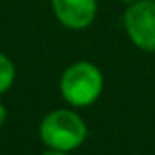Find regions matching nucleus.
I'll return each instance as SVG.
<instances>
[{"label": "nucleus", "instance_id": "obj_1", "mask_svg": "<svg viewBox=\"0 0 155 155\" xmlns=\"http://www.w3.org/2000/svg\"><path fill=\"white\" fill-rule=\"evenodd\" d=\"M105 87V76L101 69L92 63L79 60L71 63L60 78V94L71 108H85L94 105Z\"/></svg>", "mask_w": 155, "mask_h": 155}, {"label": "nucleus", "instance_id": "obj_2", "mask_svg": "<svg viewBox=\"0 0 155 155\" xmlns=\"http://www.w3.org/2000/svg\"><path fill=\"white\" fill-rule=\"evenodd\" d=\"M38 135L45 148L71 153L87 141L88 128L85 119L72 108H56L40 121Z\"/></svg>", "mask_w": 155, "mask_h": 155}, {"label": "nucleus", "instance_id": "obj_3", "mask_svg": "<svg viewBox=\"0 0 155 155\" xmlns=\"http://www.w3.org/2000/svg\"><path fill=\"white\" fill-rule=\"evenodd\" d=\"M123 27L137 49L155 52V0H137L126 5Z\"/></svg>", "mask_w": 155, "mask_h": 155}, {"label": "nucleus", "instance_id": "obj_4", "mask_svg": "<svg viewBox=\"0 0 155 155\" xmlns=\"http://www.w3.org/2000/svg\"><path fill=\"white\" fill-rule=\"evenodd\" d=\"M56 20L72 31L92 25L97 15V0H49Z\"/></svg>", "mask_w": 155, "mask_h": 155}, {"label": "nucleus", "instance_id": "obj_5", "mask_svg": "<svg viewBox=\"0 0 155 155\" xmlns=\"http://www.w3.org/2000/svg\"><path fill=\"white\" fill-rule=\"evenodd\" d=\"M15 78H16V67L13 60L7 54L0 52V96L5 94L15 85Z\"/></svg>", "mask_w": 155, "mask_h": 155}, {"label": "nucleus", "instance_id": "obj_6", "mask_svg": "<svg viewBox=\"0 0 155 155\" xmlns=\"http://www.w3.org/2000/svg\"><path fill=\"white\" fill-rule=\"evenodd\" d=\"M5 119H7V110H5V107H4V103L0 101V128L4 126V123H5Z\"/></svg>", "mask_w": 155, "mask_h": 155}, {"label": "nucleus", "instance_id": "obj_7", "mask_svg": "<svg viewBox=\"0 0 155 155\" xmlns=\"http://www.w3.org/2000/svg\"><path fill=\"white\" fill-rule=\"evenodd\" d=\"M41 155H71L69 152H61V150H52V148H47Z\"/></svg>", "mask_w": 155, "mask_h": 155}, {"label": "nucleus", "instance_id": "obj_8", "mask_svg": "<svg viewBox=\"0 0 155 155\" xmlns=\"http://www.w3.org/2000/svg\"><path fill=\"white\" fill-rule=\"evenodd\" d=\"M123 4H126V5H130V4H134V2H137V0H121Z\"/></svg>", "mask_w": 155, "mask_h": 155}]
</instances>
